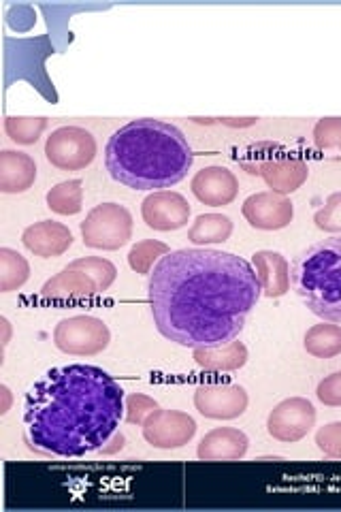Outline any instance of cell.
I'll use <instances>...</instances> for the list:
<instances>
[{
    "label": "cell",
    "instance_id": "cell-16",
    "mask_svg": "<svg viewBox=\"0 0 341 512\" xmlns=\"http://www.w3.org/2000/svg\"><path fill=\"white\" fill-rule=\"evenodd\" d=\"M250 440L237 427H216L203 436L197 448L201 461H239L248 455Z\"/></svg>",
    "mask_w": 341,
    "mask_h": 512
},
{
    "label": "cell",
    "instance_id": "cell-14",
    "mask_svg": "<svg viewBox=\"0 0 341 512\" xmlns=\"http://www.w3.org/2000/svg\"><path fill=\"white\" fill-rule=\"evenodd\" d=\"M190 190L203 205L224 207V205H231L237 199L239 180L235 178V173L231 169L211 165L194 173Z\"/></svg>",
    "mask_w": 341,
    "mask_h": 512
},
{
    "label": "cell",
    "instance_id": "cell-3",
    "mask_svg": "<svg viewBox=\"0 0 341 512\" xmlns=\"http://www.w3.org/2000/svg\"><path fill=\"white\" fill-rule=\"evenodd\" d=\"M194 163L186 135L162 120H135L107 141L105 165L113 180L133 190H167L180 184Z\"/></svg>",
    "mask_w": 341,
    "mask_h": 512
},
{
    "label": "cell",
    "instance_id": "cell-17",
    "mask_svg": "<svg viewBox=\"0 0 341 512\" xmlns=\"http://www.w3.org/2000/svg\"><path fill=\"white\" fill-rule=\"evenodd\" d=\"M37 180L35 158L24 152H0V192L5 195H22Z\"/></svg>",
    "mask_w": 341,
    "mask_h": 512
},
{
    "label": "cell",
    "instance_id": "cell-13",
    "mask_svg": "<svg viewBox=\"0 0 341 512\" xmlns=\"http://www.w3.org/2000/svg\"><path fill=\"white\" fill-rule=\"evenodd\" d=\"M258 175H261L271 192L290 197L310 178V167H307L303 158L286 154L282 146L265 160Z\"/></svg>",
    "mask_w": 341,
    "mask_h": 512
},
{
    "label": "cell",
    "instance_id": "cell-19",
    "mask_svg": "<svg viewBox=\"0 0 341 512\" xmlns=\"http://www.w3.org/2000/svg\"><path fill=\"white\" fill-rule=\"evenodd\" d=\"M99 293L96 282L79 269H62L60 274L47 280L41 288V295L52 301H67V299H88Z\"/></svg>",
    "mask_w": 341,
    "mask_h": 512
},
{
    "label": "cell",
    "instance_id": "cell-24",
    "mask_svg": "<svg viewBox=\"0 0 341 512\" xmlns=\"http://www.w3.org/2000/svg\"><path fill=\"white\" fill-rule=\"evenodd\" d=\"M45 201L54 214L75 216L81 212V207H84V182L81 180L60 182L47 192Z\"/></svg>",
    "mask_w": 341,
    "mask_h": 512
},
{
    "label": "cell",
    "instance_id": "cell-27",
    "mask_svg": "<svg viewBox=\"0 0 341 512\" xmlns=\"http://www.w3.org/2000/svg\"><path fill=\"white\" fill-rule=\"evenodd\" d=\"M47 128V118H18L9 116L5 120V133L20 146H35Z\"/></svg>",
    "mask_w": 341,
    "mask_h": 512
},
{
    "label": "cell",
    "instance_id": "cell-10",
    "mask_svg": "<svg viewBox=\"0 0 341 512\" xmlns=\"http://www.w3.org/2000/svg\"><path fill=\"white\" fill-rule=\"evenodd\" d=\"M250 397L248 391L239 384H201L194 391V408L205 419L214 421H233L248 410Z\"/></svg>",
    "mask_w": 341,
    "mask_h": 512
},
{
    "label": "cell",
    "instance_id": "cell-26",
    "mask_svg": "<svg viewBox=\"0 0 341 512\" xmlns=\"http://www.w3.org/2000/svg\"><path fill=\"white\" fill-rule=\"evenodd\" d=\"M169 252L171 248L165 242H158V239H143V242H137L131 248V252H128V265H131L135 274L150 276L158 261Z\"/></svg>",
    "mask_w": 341,
    "mask_h": 512
},
{
    "label": "cell",
    "instance_id": "cell-21",
    "mask_svg": "<svg viewBox=\"0 0 341 512\" xmlns=\"http://www.w3.org/2000/svg\"><path fill=\"white\" fill-rule=\"evenodd\" d=\"M233 235V220L224 214H201L188 229V242L194 246L224 244Z\"/></svg>",
    "mask_w": 341,
    "mask_h": 512
},
{
    "label": "cell",
    "instance_id": "cell-29",
    "mask_svg": "<svg viewBox=\"0 0 341 512\" xmlns=\"http://www.w3.org/2000/svg\"><path fill=\"white\" fill-rule=\"evenodd\" d=\"M316 227L324 233L339 235L341 233V192H333L324 205L314 214Z\"/></svg>",
    "mask_w": 341,
    "mask_h": 512
},
{
    "label": "cell",
    "instance_id": "cell-25",
    "mask_svg": "<svg viewBox=\"0 0 341 512\" xmlns=\"http://www.w3.org/2000/svg\"><path fill=\"white\" fill-rule=\"evenodd\" d=\"M314 146L324 160L341 163V118H322L314 126Z\"/></svg>",
    "mask_w": 341,
    "mask_h": 512
},
{
    "label": "cell",
    "instance_id": "cell-22",
    "mask_svg": "<svg viewBox=\"0 0 341 512\" xmlns=\"http://www.w3.org/2000/svg\"><path fill=\"white\" fill-rule=\"evenodd\" d=\"M303 346L307 355L316 359H333L341 355V325L322 320L320 325L307 329Z\"/></svg>",
    "mask_w": 341,
    "mask_h": 512
},
{
    "label": "cell",
    "instance_id": "cell-35",
    "mask_svg": "<svg viewBox=\"0 0 341 512\" xmlns=\"http://www.w3.org/2000/svg\"><path fill=\"white\" fill-rule=\"evenodd\" d=\"M218 122L224 124V126H231V128H248V126H254L258 122V118H241V120H237V118H220Z\"/></svg>",
    "mask_w": 341,
    "mask_h": 512
},
{
    "label": "cell",
    "instance_id": "cell-28",
    "mask_svg": "<svg viewBox=\"0 0 341 512\" xmlns=\"http://www.w3.org/2000/svg\"><path fill=\"white\" fill-rule=\"evenodd\" d=\"M69 267L88 274L96 282V286H99V293L107 291V288L118 278L116 265L107 259H101V256H81V259L73 261Z\"/></svg>",
    "mask_w": 341,
    "mask_h": 512
},
{
    "label": "cell",
    "instance_id": "cell-31",
    "mask_svg": "<svg viewBox=\"0 0 341 512\" xmlns=\"http://www.w3.org/2000/svg\"><path fill=\"white\" fill-rule=\"evenodd\" d=\"M158 408L160 406L154 402L152 397L143 395V393H133V395H128L124 402V419H126V423L141 427L143 421L148 419V416Z\"/></svg>",
    "mask_w": 341,
    "mask_h": 512
},
{
    "label": "cell",
    "instance_id": "cell-4",
    "mask_svg": "<svg viewBox=\"0 0 341 512\" xmlns=\"http://www.w3.org/2000/svg\"><path fill=\"white\" fill-rule=\"evenodd\" d=\"M290 284L307 310L341 325V237L299 252L290 265Z\"/></svg>",
    "mask_w": 341,
    "mask_h": 512
},
{
    "label": "cell",
    "instance_id": "cell-23",
    "mask_svg": "<svg viewBox=\"0 0 341 512\" xmlns=\"http://www.w3.org/2000/svg\"><path fill=\"white\" fill-rule=\"evenodd\" d=\"M30 278V265L24 256L13 248H0V293H13Z\"/></svg>",
    "mask_w": 341,
    "mask_h": 512
},
{
    "label": "cell",
    "instance_id": "cell-6",
    "mask_svg": "<svg viewBox=\"0 0 341 512\" xmlns=\"http://www.w3.org/2000/svg\"><path fill=\"white\" fill-rule=\"evenodd\" d=\"M111 342V331L96 316H71L64 318L54 329V344L64 355L71 357H94L107 350Z\"/></svg>",
    "mask_w": 341,
    "mask_h": 512
},
{
    "label": "cell",
    "instance_id": "cell-11",
    "mask_svg": "<svg viewBox=\"0 0 341 512\" xmlns=\"http://www.w3.org/2000/svg\"><path fill=\"white\" fill-rule=\"evenodd\" d=\"M190 203L184 195L173 190H156L141 203L143 222L154 231H177L190 222Z\"/></svg>",
    "mask_w": 341,
    "mask_h": 512
},
{
    "label": "cell",
    "instance_id": "cell-2",
    "mask_svg": "<svg viewBox=\"0 0 341 512\" xmlns=\"http://www.w3.org/2000/svg\"><path fill=\"white\" fill-rule=\"evenodd\" d=\"M122 416V384L96 365L52 367L24 399L28 444L64 459L101 451L118 431Z\"/></svg>",
    "mask_w": 341,
    "mask_h": 512
},
{
    "label": "cell",
    "instance_id": "cell-1",
    "mask_svg": "<svg viewBox=\"0 0 341 512\" xmlns=\"http://www.w3.org/2000/svg\"><path fill=\"white\" fill-rule=\"evenodd\" d=\"M261 295L252 263L211 248L169 252L148 282L156 329L162 338L192 350L237 340Z\"/></svg>",
    "mask_w": 341,
    "mask_h": 512
},
{
    "label": "cell",
    "instance_id": "cell-36",
    "mask_svg": "<svg viewBox=\"0 0 341 512\" xmlns=\"http://www.w3.org/2000/svg\"><path fill=\"white\" fill-rule=\"evenodd\" d=\"M0 395H3V408H0V414H7L9 412V408H11V391H9V387H0Z\"/></svg>",
    "mask_w": 341,
    "mask_h": 512
},
{
    "label": "cell",
    "instance_id": "cell-30",
    "mask_svg": "<svg viewBox=\"0 0 341 512\" xmlns=\"http://www.w3.org/2000/svg\"><path fill=\"white\" fill-rule=\"evenodd\" d=\"M282 148L280 143H273V141H261V143H254V146L243 150L241 156H237V163L243 171H248L250 175H258V171H261V165L265 163V160L278 150Z\"/></svg>",
    "mask_w": 341,
    "mask_h": 512
},
{
    "label": "cell",
    "instance_id": "cell-33",
    "mask_svg": "<svg viewBox=\"0 0 341 512\" xmlns=\"http://www.w3.org/2000/svg\"><path fill=\"white\" fill-rule=\"evenodd\" d=\"M316 395L324 406L329 408H341V370L320 380Z\"/></svg>",
    "mask_w": 341,
    "mask_h": 512
},
{
    "label": "cell",
    "instance_id": "cell-18",
    "mask_svg": "<svg viewBox=\"0 0 341 512\" xmlns=\"http://www.w3.org/2000/svg\"><path fill=\"white\" fill-rule=\"evenodd\" d=\"M252 267L261 280L265 297L280 299L290 291V265L280 252L258 250L252 256Z\"/></svg>",
    "mask_w": 341,
    "mask_h": 512
},
{
    "label": "cell",
    "instance_id": "cell-9",
    "mask_svg": "<svg viewBox=\"0 0 341 512\" xmlns=\"http://www.w3.org/2000/svg\"><path fill=\"white\" fill-rule=\"evenodd\" d=\"M143 438L160 451L186 446L197 434V421L182 410H154L143 421Z\"/></svg>",
    "mask_w": 341,
    "mask_h": 512
},
{
    "label": "cell",
    "instance_id": "cell-34",
    "mask_svg": "<svg viewBox=\"0 0 341 512\" xmlns=\"http://www.w3.org/2000/svg\"><path fill=\"white\" fill-rule=\"evenodd\" d=\"M124 442H126V438H124L122 434H118V431H116V434H113V436H111V440H109V444H111V446H107V444H105V446L101 448V453H103V455H113L116 451H122V448H124Z\"/></svg>",
    "mask_w": 341,
    "mask_h": 512
},
{
    "label": "cell",
    "instance_id": "cell-8",
    "mask_svg": "<svg viewBox=\"0 0 341 512\" xmlns=\"http://www.w3.org/2000/svg\"><path fill=\"white\" fill-rule=\"evenodd\" d=\"M316 425V408L305 397H288L269 412L267 431L273 440L295 444Z\"/></svg>",
    "mask_w": 341,
    "mask_h": 512
},
{
    "label": "cell",
    "instance_id": "cell-7",
    "mask_svg": "<svg viewBox=\"0 0 341 512\" xmlns=\"http://www.w3.org/2000/svg\"><path fill=\"white\" fill-rule=\"evenodd\" d=\"M45 158L60 171H84L96 158V139L81 126H60L47 137Z\"/></svg>",
    "mask_w": 341,
    "mask_h": 512
},
{
    "label": "cell",
    "instance_id": "cell-37",
    "mask_svg": "<svg viewBox=\"0 0 341 512\" xmlns=\"http://www.w3.org/2000/svg\"><path fill=\"white\" fill-rule=\"evenodd\" d=\"M0 327H3V348H7L11 342V323L7 318H0Z\"/></svg>",
    "mask_w": 341,
    "mask_h": 512
},
{
    "label": "cell",
    "instance_id": "cell-12",
    "mask_svg": "<svg viewBox=\"0 0 341 512\" xmlns=\"http://www.w3.org/2000/svg\"><path fill=\"white\" fill-rule=\"evenodd\" d=\"M241 214L250 227L258 231H280L286 229L295 218V205H292L290 197L265 190L243 201Z\"/></svg>",
    "mask_w": 341,
    "mask_h": 512
},
{
    "label": "cell",
    "instance_id": "cell-15",
    "mask_svg": "<svg viewBox=\"0 0 341 512\" xmlns=\"http://www.w3.org/2000/svg\"><path fill=\"white\" fill-rule=\"evenodd\" d=\"M22 244L35 256H41V259H54V256H62L73 246V233L67 224L56 220H41L24 229Z\"/></svg>",
    "mask_w": 341,
    "mask_h": 512
},
{
    "label": "cell",
    "instance_id": "cell-20",
    "mask_svg": "<svg viewBox=\"0 0 341 512\" xmlns=\"http://www.w3.org/2000/svg\"><path fill=\"white\" fill-rule=\"evenodd\" d=\"M192 359L205 372H214V374L237 372L248 363L250 352H248L246 344L239 340H233V342L218 346V348L192 350Z\"/></svg>",
    "mask_w": 341,
    "mask_h": 512
},
{
    "label": "cell",
    "instance_id": "cell-32",
    "mask_svg": "<svg viewBox=\"0 0 341 512\" xmlns=\"http://www.w3.org/2000/svg\"><path fill=\"white\" fill-rule=\"evenodd\" d=\"M316 446L324 457L341 461V421L324 425L316 431Z\"/></svg>",
    "mask_w": 341,
    "mask_h": 512
},
{
    "label": "cell",
    "instance_id": "cell-5",
    "mask_svg": "<svg viewBox=\"0 0 341 512\" xmlns=\"http://www.w3.org/2000/svg\"><path fill=\"white\" fill-rule=\"evenodd\" d=\"M79 229L84 246L113 252L133 239V214L120 203H101L92 207Z\"/></svg>",
    "mask_w": 341,
    "mask_h": 512
}]
</instances>
